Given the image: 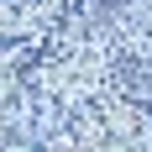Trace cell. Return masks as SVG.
Masks as SVG:
<instances>
[{
  "instance_id": "1",
  "label": "cell",
  "mask_w": 152,
  "mask_h": 152,
  "mask_svg": "<svg viewBox=\"0 0 152 152\" xmlns=\"http://www.w3.org/2000/svg\"><path fill=\"white\" fill-rule=\"evenodd\" d=\"M110 84L121 94H131V100H152V63L131 47H115L110 53Z\"/></svg>"
},
{
  "instance_id": "2",
  "label": "cell",
  "mask_w": 152,
  "mask_h": 152,
  "mask_svg": "<svg viewBox=\"0 0 152 152\" xmlns=\"http://www.w3.org/2000/svg\"><path fill=\"white\" fill-rule=\"evenodd\" d=\"M137 105H142V110H147V121H152V100H137Z\"/></svg>"
},
{
  "instance_id": "3",
  "label": "cell",
  "mask_w": 152,
  "mask_h": 152,
  "mask_svg": "<svg viewBox=\"0 0 152 152\" xmlns=\"http://www.w3.org/2000/svg\"><path fill=\"white\" fill-rule=\"evenodd\" d=\"M31 152H42V147H31Z\"/></svg>"
}]
</instances>
